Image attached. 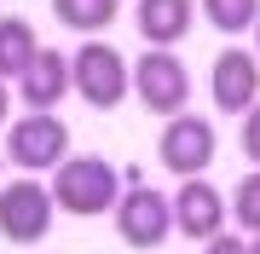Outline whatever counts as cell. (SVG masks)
Listing matches in <instances>:
<instances>
[{"label": "cell", "mask_w": 260, "mask_h": 254, "mask_svg": "<svg viewBox=\"0 0 260 254\" xmlns=\"http://www.w3.org/2000/svg\"><path fill=\"white\" fill-rule=\"evenodd\" d=\"M52 208L58 214H75V220H93V214H116L121 202V168H110L104 156H64L52 168Z\"/></svg>", "instance_id": "1"}, {"label": "cell", "mask_w": 260, "mask_h": 254, "mask_svg": "<svg viewBox=\"0 0 260 254\" xmlns=\"http://www.w3.org/2000/svg\"><path fill=\"white\" fill-rule=\"evenodd\" d=\"M70 87L93 104V110H116V104L133 93L127 58H121L110 41H81V47L70 52Z\"/></svg>", "instance_id": "2"}, {"label": "cell", "mask_w": 260, "mask_h": 254, "mask_svg": "<svg viewBox=\"0 0 260 254\" xmlns=\"http://www.w3.org/2000/svg\"><path fill=\"white\" fill-rule=\"evenodd\" d=\"M0 151L12 156V168H23L35 179V173H47V168H58V162L70 156V127H64V116L29 110V116L12 122V139L0 144Z\"/></svg>", "instance_id": "3"}, {"label": "cell", "mask_w": 260, "mask_h": 254, "mask_svg": "<svg viewBox=\"0 0 260 254\" xmlns=\"http://www.w3.org/2000/svg\"><path fill=\"white\" fill-rule=\"evenodd\" d=\"M127 76H133V98H139L150 116H168V122H174V116H185V98H191V69L179 64L174 52H156V47H150L139 64L127 69Z\"/></svg>", "instance_id": "4"}, {"label": "cell", "mask_w": 260, "mask_h": 254, "mask_svg": "<svg viewBox=\"0 0 260 254\" xmlns=\"http://www.w3.org/2000/svg\"><path fill=\"white\" fill-rule=\"evenodd\" d=\"M214 151H220V144H214V122L208 116H191V110L174 116V122L162 127V139H156V162L174 179H203Z\"/></svg>", "instance_id": "5"}, {"label": "cell", "mask_w": 260, "mask_h": 254, "mask_svg": "<svg viewBox=\"0 0 260 254\" xmlns=\"http://www.w3.org/2000/svg\"><path fill=\"white\" fill-rule=\"evenodd\" d=\"M52 191L41 185V179H12V185H0V237L6 243H41V237L52 231Z\"/></svg>", "instance_id": "6"}, {"label": "cell", "mask_w": 260, "mask_h": 254, "mask_svg": "<svg viewBox=\"0 0 260 254\" xmlns=\"http://www.w3.org/2000/svg\"><path fill=\"white\" fill-rule=\"evenodd\" d=\"M116 231H121L127 248H162L168 237H174V208H168V197L150 191V185H121Z\"/></svg>", "instance_id": "7"}, {"label": "cell", "mask_w": 260, "mask_h": 254, "mask_svg": "<svg viewBox=\"0 0 260 254\" xmlns=\"http://www.w3.org/2000/svg\"><path fill=\"white\" fill-rule=\"evenodd\" d=\"M208 93L225 116H249L260 104V58L243 52V47H225L214 52V69H208Z\"/></svg>", "instance_id": "8"}, {"label": "cell", "mask_w": 260, "mask_h": 254, "mask_svg": "<svg viewBox=\"0 0 260 254\" xmlns=\"http://www.w3.org/2000/svg\"><path fill=\"white\" fill-rule=\"evenodd\" d=\"M168 208H174V231L191 237V243H214V237L225 231V197L208 185V179H179V191L168 197Z\"/></svg>", "instance_id": "9"}, {"label": "cell", "mask_w": 260, "mask_h": 254, "mask_svg": "<svg viewBox=\"0 0 260 254\" xmlns=\"http://www.w3.org/2000/svg\"><path fill=\"white\" fill-rule=\"evenodd\" d=\"M64 93H70V58L52 52V47H41L35 58H29V69L18 76V98L29 104V110H47L52 116V104Z\"/></svg>", "instance_id": "10"}, {"label": "cell", "mask_w": 260, "mask_h": 254, "mask_svg": "<svg viewBox=\"0 0 260 254\" xmlns=\"http://www.w3.org/2000/svg\"><path fill=\"white\" fill-rule=\"evenodd\" d=\"M191 18H197V0H139V6H133V23H139V35L156 52L179 47V41L191 35Z\"/></svg>", "instance_id": "11"}, {"label": "cell", "mask_w": 260, "mask_h": 254, "mask_svg": "<svg viewBox=\"0 0 260 254\" xmlns=\"http://www.w3.org/2000/svg\"><path fill=\"white\" fill-rule=\"evenodd\" d=\"M35 52H41L35 23L29 18H0V81H18Z\"/></svg>", "instance_id": "12"}, {"label": "cell", "mask_w": 260, "mask_h": 254, "mask_svg": "<svg viewBox=\"0 0 260 254\" xmlns=\"http://www.w3.org/2000/svg\"><path fill=\"white\" fill-rule=\"evenodd\" d=\"M116 12H121V0H52V18L87 41H99V29H110Z\"/></svg>", "instance_id": "13"}, {"label": "cell", "mask_w": 260, "mask_h": 254, "mask_svg": "<svg viewBox=\"0 0 260 254\" xmlns=\"http://www.w3.org/2000/svg\"><path fill=\"white\" fill-rule=\"evenodd\" d=\"M203 6V18L220 29V35H243V29H254L260 18V0H197Z\"/></svg>", "instance_id": "14"}, {"label": "cell", "mask_w": 260, "mask_h": 254, "mask_svg": "<svg viewBox=\"0 0 260 254\" xmlns=\"http://www.w3.org/2000/svg\"><path fill=\"white\" fill-rule=\"evenodd\" d=\"M225 214L237 220V231L260 237V168H254V173H243V185L232 191V202H225Z\"/></svg>", "instance_id": "15"}, {"label": "cell", "mask_w": 260, "mask_h": 254, "mask_svg": "<svg viewBox=\"0 0 260 254\" xmlns=\"http://www.w3.org/2000/svg\"><path fill=\"white\" fill-rule=\"evenodd\" d=\"M243 156H249L254 168H260V104H254L249 116H243Z\"/></svg>", "instance_id": "16"}, {"label": "cell", "mask_w": 260, "mask_h": 254, "mask_svg": "<svg viewBox=\"0 0 260 254\" xmlns=\"http://www.w3.org/2000/svg\"><path fill=\"white\" fill-rule=\"evenodd\" d=\"M203 254H249V243H243V237H214V243H203Z\"/></svg>", "instance_id": "17"}, {"label": "cell", "mask_w": 260, "mask_h": 254, "mask_svg": "<svg viewBox=\"0 0 260 254\" xmlns=\"http://www.w3.org/2000/svg\"><path fill=\"white\" fill-rule=\"evenodd\" d=\"M6 116H12V87L0 81V122H6Z\"/></svg>", "instance_id": "18"}, {"label": "cell", "mask_w": 260, "mask_h": 254, "mask_svg": "<svg viewBox=\"0 0 260 254\" xmlns=\"http://www.w3.org/2000/svg\"><path fill=\"white\" fill-rule=\"evenodd\" d=\"M254 58H260V18H254Z\"/></svg>", "instance_id": "19"}, {"label": "cell", "mask_w": 260, "mask_h": 254, "mask_svg": "<svg viewBox=\"0 0 260 254\" xmlns=\"http://www.w3.org/2000/svg\"><path fill=\"white\" fill-rule=\"evenodd\" d=\"M249 254H260V237H254V243H249Z\"/></svg>", "instance_id": "20"}, {"label": "cell", "mask_w": 260, "mask_h": 254, "mask_svg": "<svg viewBox=\"0 0 260 254\" xmlns=\"http://www.w3.org/2000/svg\"><path fill=\"white\" fill-rule=\"evenodd\" d=\"M0 168H6V151H0Z\"/></svg>", "instance_id": "21"}]
</instances>
